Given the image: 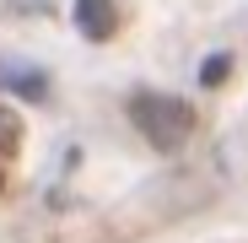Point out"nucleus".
<instances>
[{
    "label": "nucleus",
    "mask_w": 248,
    "mask_h": 243,
    "mask_svg": "<svg viewBox=\"0 0 248 243\" xmlns=\"http://www.w3.org/2000/svg\"><path fill=\"white\" fill-rule=\"evenodd\" d=\"M130 119H135V130L146 135V146L162 151V157L184 151L189 135H194V108L184 97H173V92H135L130 97Z\"/></svg>",
    "instance_id": "nucleus-1"
},
{
    "label": "nucleus",
    "mask_w": 248,
    "mask_h": 243,
    "mask_svg": "<svg viewBox=\"0 0 248 243\" xmlns=\"http://www.w3.org/2000/svg\"><path fill=\"white\" fill-rule=\"evenodd\" d=\"M76 27L92 44H108L119 32V0H76Z\"/></svg>",
    "instance_id": "nucleus-2"
},
{
    "label": "nucleus",
    "mask_w": 248,
    "mask_h": 243,
    "mask_svg": "<svg viewBox=\"0 0 248 243\" xmlns=\"http://www.w3.org/2000/svg\"><path fill=\"white\" fill-rule=\"evenodd\" d=\"M0 87H11L22 97H49V76L32 65H0Z\"/></svg>",
    "instance_id": "nucleus-3"
},
{
    "label": "nucleus",
    "mask_w": 248,
    "mask_h": 243,
    "mask_svg": "<svg viewBox=\"0 0 248 243\" xmlns=\"http://www.w3.org/2000/svg\"><path fill=\"white\" fill-rule=\"evenodd\" d=\"M16 151H22V119L11 108H0V157L16 162Z\"/></svg>",
    "instance_id": "nucleus-4"
},
{
    "label": "nucleus",
    "mask_w": 248,
    "mask_h": 243,
    "mask_svg": "<svg viewBox=\"0 0 248 243\" xmlns=\"http://www.w3.org/2000/svg\"><path fill=\"white\" fill-rule=\"evenodd\" d=\"M227 76H232V54H211L200 65V87H221Z\"/></svg>",
    "instance_id": "nucleus-5"
},
{
    "label": "nucleus",
    "mask_w": 248,
    "mask_h": 243,
    "mask_svg": "<svg viewBox=\"0 0 248 243\" xmlns=\"http://www.w3.org/2000/svg\"><path fill=\"white\" fill-rule=\"evenodd\" d=\"M6 184H11V162L0 157V194H6Z\"/></svg>",
    "instance_id": "nucleus-6"
}]
</instances>
